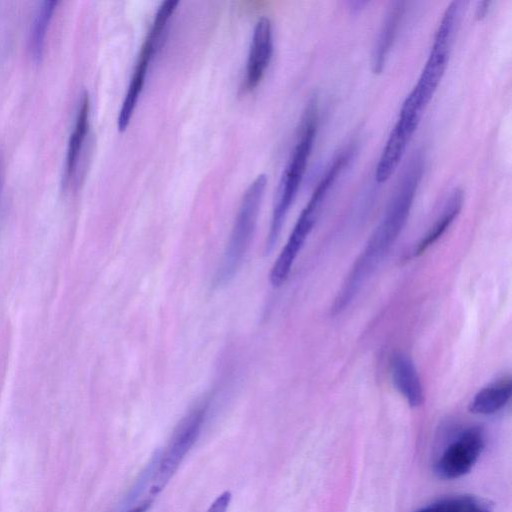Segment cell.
Returning a JSON list of instances; mask_svg holds the SVG:
<instances>
[{"label":"cell","instance_id":"10","mask_svg":"<svg viewBox=\"0 0 512 512\" xmlns=\"http://www.w3.org/2000/svg\"><path fill=\"white\" fill-rule=\"evenodd\" d=\"M395 389L411 407H418L424 399L423 387L413 361L404 353L396 352L389 362Z\"/></svg>","mask_w":512,"mask_h":512},{"label":"cell","instance_id":"18","mask_svg":"<svg viewBox=\"0 0 512 512\" xmlns=\"http://www.w3.org/2000/svg\"><path fill=\"white\" fill-rule=\"evenodd\" d=\"M490 3L491 2H487V1L479 3V6L477 7V10H476L477 19L480 20L486 16Z\"/></svg>","mask_w":512,"mask_h":512},{"label":"cell","instance_id":"13","mask_svg":"<svg viewBox=\"0 0 512 512\" xmlns=\"http://www.w3.org/2000/svg\"><path fill=\"white\" fill-rule=\"evenodd\" d=\"M512 381L503 377L479 390L469 403L473 414L490 415L501 410L510 400Z\"/></svg>","mask_w":512,"mask_h":512},{"label":"cell","instance_id":"9","mask_svg":"<svg viewBox=\"0 0 512 512\" xmlns=\"http://www.w3.org/2000/svg\"><path fill=\"white\" fill-rule=\"evenodd\" d=\"M273 55L272 24L269 18H260L254 28L246 64L244 90L253 91L263 79Z\"/></svg>","mask_w":512,"mask_h":512},{"label":"cell","instance_id":"15","mask_svg":"<svg viewBox=\"0 0 512 512\" xmlns=\"http://www.w3.org/2000/svg\"><path fill=\"white\" fill-rule=\"evenodd\" d=\"M493 503L475 495H455L441 498L415 512H492Z\"/></svg>","mask_w":512,"mask_h":512},{"label":"cell","instance_id":"3","mask_svg":"<svg viewBox=\"0 0 512 512\" xmlns=\"http://www.w3.org/2000/svg\"><path fill=\"white\" fill-rule=\"evenodd\" d=\"M462 2L453 1L445 9L420 76L402 103L410 113L422 117L448 66L453 39L459 24Z\"/></svg>","mask_w":512,"mask_h":512},{"label":"cell","instance_id":"14","mask_svg":"<svg viewBox=\"0 0 512 512\" xmlns=\"http://www.w3.org/2000/svg\"><path fill=\"white\" fill-rule=\"evenodd\" d=\"M462 205L463 191L459 188H455L447 198L442 211L434 224L415 246L413 250V256H419L423 254L446 232L451 223L459 214Z\"/></svg>","mask_w":512,"mask_h":512},{"label":"cell","instance_id":"5","mask_svg":"<svg viewBox=\"0 0 512 512\" xmlns=\"http://www.w3.org/2000/svg\"><path fill=\"white\" fill-rule=\"evenodd\" d=\"M267 184L265 174L258 175L246 189L216 274V285L229 282L239 269L249 249Z\"/></svg>","mask_w":512,"mask_h":512},{"label":"cell","instance_id":"12","mask_svg":"<svg viewBox=\"0 0 512 512\" xmlns=\"http://www.w3.org/2000/svg\"><path fill=\"white\" fill-rule=\"evenodd\" d=\"M405 12L404 2H395L388 10L372 53V71L382 72Z\"/></svg>","mask_w":512,"mask_h":512},{"label":"cell","instance_id":"4","mask_svg":"<svg viewBox=\"0 0 512 512\" xmlns=\"http://www.w3.org/2000/svg\"><path fill=\"white\" fill-rule=\"evenodd\" d=\"M350 155L351 150L349 149L340 153L326 169L315 187L309 201L301 211L285 246L272 266L270 282L273 286L278 287L287 280L295 259L318 219L327 194L343 168L349 162Z\"/></svg>","mask_w":512,"mask_h":512},{"label":"cell","instance_id":"2","mask_svg":"<svg viewBox=\"0 0 512 512\" xmlns=\"http://www.w3.org/2000/svg\"><path fill=\"white\" fill-rule=\"evenodd\" d=\"M317 129L318 102L316 97H312L304 109L297 140L277 189L266 242L267 252L273 249L287 213L297 196L313 149Z\"/></svg>","mask_w":512,"mask_h":512},{"label":"cell","instance_id":"6","mask_svg":"<svg viewBox=\"0 0 512 512\" xmlns=\"http://www.w3.org/2000/svg\"><path fill=\"white\" fill-rule=\"evenodd\" d=\"M208 411V401L192 408L179 422L163 452L156 459L153 494H157L173 477L198 439Z\"/></svg>","mask_w":512,"mask_h":512},{"label":"cell","instance_id":"7","mask_svg":"<svg viewBox=\"0 0 512 512\" xmlns=\"http://www.w3.org/2000/svg\"><path fill=\"white\" fill-rule=\"evenodd\" d=\"M178 4V1L167 0L160 5L152 26L141 46L133 75L119 111L118 129L121 132L125 131L130 123L145 83L149 64L159 46L162 33L165 31L167 23L175 12Z\"/></svg>","mask_w":512,"mask_h":512},{"label":"cell","instance_id":"17","mask_svg":"<svg viewBox=\"0 0 512 512\" xmlns=\"http://www.w3.org/2000/svg\"><path fill=\"white\" fill-rule=\"evenodd\" d=\"M231 501V493L224 491L210 504L206 512H228Z\"/></svg>","mask_w":512,"mask_h":512},{"label":"cell","instance_id":"16","mask_svg":"<svg viewBox=\"0 0 512 512\" xmlns=\"http://www.w3.org/2000/svg\"><path fill=\"white\" fill-rule=\"evenodd\" d=\"M57 3L55 0H45L36 12L30 36L31 53L36 60L42 57L46 30Z\"/></svg>","mask_w":512,"mask_h":512},{"label":"cell","instance_id":"8","mask_svg":"<svg viewBox=\"0 0 512 512\" xmlns=\"http://www.w3.org/2000/svg\"><path fill=\"white\" fill-rule=\"evenodd\" d=\"M485 447L481 428L470 427L452 441L435 464V473L442 479H455L467 474Z\"/></svg>","mask_w":512,"mask_h":512},{"label":"cell","instance_id":"1","mask_svg":"<svg viewBox=\"0 0 512 512\" xmlns=\"http://www.w3.org/2000/svg\"><path fill=\"white\" fill-rule=\"evenodd\" d=\"M422 174V169L417 165L410 164L405 168L382 219L333 300V315L342 313L351 304L399 237L408 219Z\"/></svg>","mask_w":512,"mask_h":512},{"label":"cell","instance_id":"19","mask_svg":"<svg viewBox=\"0 0 512 512\" xmlns=\"http://www.w3.org/2000/svg\"><path fill=\"white\" fill-rule=\"evenodd\" d=\"M151 504L150 500L143 501L141 504L129 509L126 512H146Z\"/></svg>","mask_w":512,"mask_h":512},{"label":"cell","instance_id":"11","mask_svg":"<svg viewBox=\"0 0 512 512\" xmlns=\"http://www.w3.org/2000/svg\"><path fill=\"white\" fill-rule=\"evenodd\" d=\"M90 101L87 92H84L79 103L74 126L70 134L66 163L65 182H69L75 175L81 151L89 131Z\"/></svg>","mask_w":512,"mask_h":512}]
</instances>
